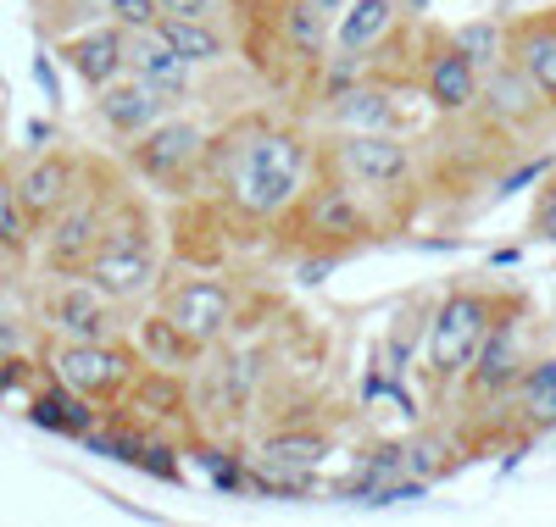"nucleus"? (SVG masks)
I'll use <instances>...</instances> for the list:
<instances>
[{"instance_id":"nucleus-11","label":"nucleus","mask_w":556,"mask_h":527,"mask_svg":"<svg viewBox=\"0 0 556 527\" xmlns=\"http://www.w3.org/2000/svg\"><path fill=\"white\" fill-rule=\"evenodd\" d=\"M151 306L184 333L190 345L212 350L235 333V311H240V295L217 267H190V272H167L162 290L151 295Z\"/></svg>"},{"instance_id":"nucleus-22","label":"nucleus","mask_w":556,"mask_h":527,"mask_svg":"<svg viewBox=\"0 0 556 527\" xmlns=\"http://www.w3.org/2000/svg\"><path fill=\"white\" fill-rule=\"evenodd\" d=\"M34 245H39V228H34L28 211H23L12 156L0 151V267H12V272L28 267V261H34Z\"/></svg>"},{"instance_id":"nucleus-15","label":"nucleus","mask_w":556,"mask_h":527,"mask_svg":"<svg viewBox=\"0 0 556 527\" xmlns=\"http://www.w3.org/2000/svg\"><path fill=\"white\" fill-rule=\"evenodd\" d=\"M506 17V62H513L556 112V0H518Z\"/></svg>"},{"instance_id":"nucleus-19","label":"nucleus","mask_w":556,"mask_h":527,"mask_svg":"<svg viewBox=\"0 0 556 527\" xmlns=\"http://www.w3.org/2000/svg\"><path fill=\"white\" fill-rule=\"evenodd\" d=\"M162 112H173V106L162 101V94H156L146 78H134V73H117L112 83L89 89V117L106 128L112 145H128V139H134V133H146Z\"/></svg>"},{"instance_id":"nucleus-1","label":"nucleus","mask_w":556,"mask_h":527,"mask_svg":"<svg viewBox=\"0 0 556 527\" xmlns=\"http://www.w3.org/2000/svg\"><path fill=\"white\" fill-rule=\"evenodd\" d=\"M317 167V128L295 106H251L212 123L195 195H206L235 233H267Z\"/></svg>"},{"instance_id":"nucleus-31","label":"nucleus","mask_w":556,"mask_h":527,"mask_svg":"<svg viewBox=\"0 0 556 527\" xmlns=\"http://www.w3.org/2000/svg\"><path fill=\"white\" fill-rule=\"evenodd\" d=\"M156 7H162V17H195V23L223 17V0H156Z\"/></svg>"},{"instance_id":"nucleus-9","label":"nucleus","mask_w":556,"mask_h":527,"mask_svg":"<svg viewBox=\"0 0 556 527\" xmlns=\"http://www.w3.org/2000/svg\"><path fill=\"white\" fill-rule=\"evenodd\" d=\"M28 311L45 327V339H123L134 327V306L101 295L84 272H39Z\"/></svg>"},{"instance_id":"nucleus-18","label":"nucleus","mask_w":556,"mask_h":527,"mask_svg":"<svg viewBox=\"0 0 556 527\" xmlns=\"http://www.w3.org/2000/svg\"><path fill=\"white\" fill-rule=\"evenodd\" d=\"M128 73H134V78H146L173 112H178V106H195V101H201V83H206V73H195L190 62H184L173 44L162 39L156 23L128 34Z\"/></svg>"},{"instance_id":"nucleus-5","label":"nucleus","mask_w":556,"mask_h":527,"mask_svg":"<svg viewBox=\"0 0 556 527\" xmlns=\"http://www.w3.org/2000/svg\"><path fill=\"white\" fill-rule=\"evenodd\" d=\"M317 167L356 183L379 206L424 189V156L406 128H317Z\"/></svg>"},{"instance_id":"nucleus-17","label":"nucleus","mask_w":556,"mask_h":527,"mask_svg":"<svg viewBox=\"0 0 556 527\" xmlns=\"http://www.w3.org/2000/svg\"><path fill=\"white\" fill-rule=\"evenodd\" d=\"M51 51H56V62L84 89H101L117 73H128V28H117L112 17H96V23H84V28L51 39Z\"/></svg>"},{"instance_id":"nucleus-8","label":"nucleus","mask_w":556,"mask_h":527,"mask_svg":"<svg viewBox=\"0 0 556 527\" xmlns=\"http://www.w3.org/2000/svg\"><path fill=\"white\" fill-rule=\"evenodd\" d=\"M529 361H534V350H529V306L513 290L501 300V311H495V322L484 333L468 377H462L456 400L468 406V416H501L506 400H513V389H518V377L529 372Z\"/></svg>"},{"instance_id":"nucleus-6","label":"nucleus","mask_w":556,"mask_h":527,"mask_svg":"<svg viewBox=\"0 0 556 527\" xmlns=\"http://www.w3.org/2000/svg\"><path fill=\"white\" fill-rule=\"evenodd\" d=\"M206 145H212V123L195 117L190 106H178V112H162L146 133H134L128 145H117V162L139 189H151L162 201H184L201 183Z\"/></svg>"},{"instance_id":"nucleus-14","label":"nucleus","mask_w":556,"mask_h":527,"mask_svg":"<svg viewBox=\"0 0 556 527\" xmlns=\"http://www.w3.org/2000/svg\"><path fill=\"white\" fill-rule=\"evenodd\" d=\"M84 167H89V151H73V145H34V156H23L12 167L23 211H28L34 228H45L73 201V189L84 183Z\"/></svg>"},{"instance_id":"nucleus-21","label":"nucleus","mask_w":556,"mask_h":527,"mask_svg":"<svg viewBox=\"0 0 556 527\" xmlns=\"http://www.w3.org/2000/svg\"><path fill=\"white\" fill-rule=\"evenodd\" d=\"M156 28L195 73H217V67L235 62V34H228L223 17H206V23H195V17H156Z\"/></svg>"},{"instance_id":"nucleus-3","label":"nucleus","mask_w":556,"mask_h":527,"mask_svg":"<svg viewBox=\"0 0 556 527\" xmlns=\"http://www.w3.org/2000/svg\"><path fill=\"white\" fill-rule=\"evenodd\" d=\"M84 278L96 283L101 295H112L117 306H151V295L162 290L167 278V233H162V217L151 206V189H139L128 178V189L117 195L96 250L84 261Z\"/></svg>"},{"instance_id":"nucleus-16","label":"nucleus","mask_w":556,"mask_h":527,"mask_svg":"<svg viewBox=\"0 0 556 527\" xmlns=\"http://www.w3.org/2000/svg\"><path fill=\"white\" fill-rule=\"evenodd\" d=\"M306 123L312 128H412L417 112L406 106V89H395L384 78H356V83L334 89L329 101H317Z\"/></svg>"},{"instance_id":"nucleus-27","label":"nucleus","mask_w":556,"mask_h":527,"mask_svg":"<svg viewBox=\"0 0 556 527\" xmlns=\"http://www.w3.org/2000/svg\"><path fill=\"white\" fill-rule=\"evenodd\" d=\"M323 455H329V434H312V427H290V434H273L262 439V461L267 466H285V472H312Z\"/></svg>"},{"instance_id":"nucleus-2","label":"nucleus","mask_w":556,"mask_h":527,"mask_svg":"<svg viewBox=\"0 0 556 527\" xmlns=\"http://www.w3.org/2000/svg\"><path fill=\"white\" fill-rule=\"evenodd\" d=\"M390 228L384 206L374 195H362L356 183L334 178L329 167H312L306 189L290 201V211L267 228L273 250H285L290 261H317V267H334L367 245H379Z\"/></svg>"},{"instance_id":"nucleus-28","label":"nucleus","mask_w":556,"mask_h":527,"mask_svg":"<svg viewBox=\"0 0 556 527\" xmlns=\"http://www.w3.org/2000/svg\"><path fill=\"white\" fill-rule=\"evenodd\" d=\"M523 233L534 245H556V162L540 172L534 183V201H529V217H523Z\"/></svg>"},{"instance_id":"nucleus-7","label":"nucleus","mask_w":556,"mask_h":527,"mask_svg":"<svg viewBox=\"0 0 556 527\" xmlns=\"http://www.w3.org/2000/svg\"><path fill=\"white\" fill-rule=\"evenodd\" d=\"M128 189V172L117 156H96L89 151V167H84V183L73 189V201L39 228V245H34V267L39 272H84L89 250L117 206V195Z\"/></svg>"},{"instance_id":"nucleus-10","label":"nucleus","mask_w":556,"mask_h":527,"mask_svg":"<svg viewBox=\"0 0 556 527\" xmlns=\"http://www.w3.org/2000/svg\"><path fill=\"white\" fill-rule=\"evenodd\" d=\"M39 367H45V377H56L62 389L112 411L134 389V377L146 372V356H139L134 333H123V339H51Z\"/></svg>"},{"instance_id":"nucleus-25","label":"nucleus","mask_w":556,"mask_h":527,"mask_svg":"<svg viewBox=\"0 0 556 527\" xmlns=\"http://www.w3.org/2000/svg\"><path fill=\"white\" fill-rule=\"evenodd\" d=\"M96 17H106L101 0H28V23H34V34L45 44L73 34V28H84V23H96Z\"/></svg>"},{"instance_id":"nucleus-13","label":"nucleus","mask_w":556,"mask_h":527,"mask_svg":"<svg viewBox=\"0 0 556 527\" xmlns=\"http://www.w3.org/2000/svg\"><path fill=\"white\" fill-rule=\"evenodd\" d=\"M473 112H484L495 128H506L518 145H534V139H545V133L556 128V112L545 106V94H540L513 62H506V56H501L495 67H484Z\"/></svg>"},{"instance_id":"nucleus-32","label":"nucleus","mask_w":556,"mask_h":527,"mask_svg":"<svg viewBox=\"0 0 556 527\" xmlns=\"http://www.w3.org/2000/svg\"><path fill=\"white\" fill-rule=\"evenodd\" d=\"M312 7H317V12H323V17H329V23H334V17H340V12H345V7H351V0H312Z\"/></svg>"},{"instance_id":"nucleus-29","label":"nucleus","mask_w":556,"mask_h":527,"mask_svg":"<svg viewBox=\"0 0 556 527\" xmlns=\"http://www.w3.org/2000/svg\"><path fill=\"white\" fill-rule=\"evenodd\" d=\"M23 350H28L23 322L0 311V383H17V377H23V367H28V356H23Z\"/></svg>"},{"instance_id":"nucleus-24","label":"nucleus","mask_w":556,"mask_h":527,"mask_svg":"<svg viewBox=\"0 0 556 527\" xmlns=\"http://www.w3.org/2000/svg\"><path fill=\"white\" fill-rule=\"evenodd\" d=\"M134 345H139V356H146L151 367H173V372H190L195 361H206V350L201 345H190V339H184V333L151 306L146 317H134Z\"/></svg>"},{"instance_id":"nucleus-30","label":"nucleus","mask_w":556,"mask_h":527,"mask_svg":"<svg viewBox=\"0 0 556 527\" xmlns=\"http://www.w3.org/2000/svg\"><path fill=\"white\" fill-rule=\"evenodd\" d=\"M101 12L117 23V28H151L156 17H162V7H156V0H101Z\"/></svg>"},{"instance_id":"nucleus-4","label":"nucleus","mask_w":556,"mask_h":527,"mask_svg":"<svg viewBox=\"0 0 556 527\" xmlns=\"http://www.w3.org/2000/svg\"><path fill=\"white\" fill-rule=\"evenodd\" d=\"M506 295L513 290H501V283H451V290L429 306L424 345H417V377H424L434 406L456 400L462 377H468V367H473V356H479Z\"/></svg>"},{"instance_id":"nucleus-23","label":"nucleus","mask_w":556,"mask_h":527,"mask_svg":"<svg viewBox=\"0 0 556 527\" xmlns=\"http://www.w3.org/2000/svg\"><path fill=\"white\" fill-rule=\"evenodd\" d=\"M28 416L39 427H51V434H67V439H89L96 434V422H101V406H89L84 395L62 389L56 377H45V389L28 400Z\"/></svg>"},{"instance_id":"nucleus-26","label":"nucleus","mask_w":556,"mask_h":527,"mask_svg":"<svg viewBox=\"0 0 556 527\" xmlns=\"http://www.w3.org/2000/svg\"><path fill=\"white\" fill-rule=\"evenodd\" d=\"M451 39H456L462 51L479 62V73H484V67H495V62L506 56V17H501V12H473L468 23H451Z\"/></svg>"},{"instance_id":"nucleus-20","label":"nucleus","mask_w":556,"mask_h":527,"mask_svg":"<svg viewBox=\"0 0 556 527\" xmlns=\"http://www.w3.org/2000/svg\"><path fill=\"white\" fill-rule=\"evenodd\" d=\"M406 17H417L406 0H351V7L334 17V51L329 56H345V62L367 67V56H374Z\"/></svg>"},{"instance_id":"nucleus-12","label":"nucleus","mask_w":556,"mask_h":527,"mask_svg":"<svg viewBox=\"0 0 556 527\" xmlns=\"http://www.w3.org/2000/svg\"><path fill=\"white\" fill-rule=\"evenodd\" d=\"M479 62L451 39V23H424L417 28V67H412V94L424 101V117H462L479 101Z\"/></svg>"}]
</instances>
